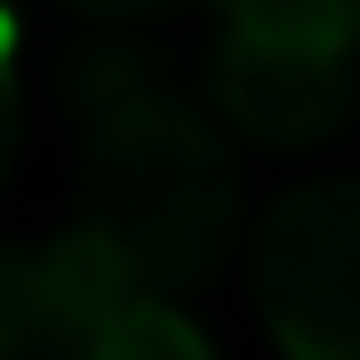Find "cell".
Returning a JSON list of instances; mask_svg holds the SVG:
<instances>
[{
  "label": "cell",
  "mask_w": 360,
  "mask_h": 360,
  "mask_svg": "<svg viewBox=\"0 0 360 360\" xmlns=\"http://www.w3.org/2000/svg\"><path fill=\"white\" fill-rule=\"evenodd\" d=\"M8 352H65L49 248H0V360Z\"/></svg>",
  "instance_id": "obj_4"
},
{
  "label": "cell",
  "mask_w": 360,
  "mask_h": 360,
  "mask_svg": "<svg viewBox=\"0 0 360 360\" xmlns=\"http://www.w3.org/2000/svg\"><path fill=\"white\" fill-rule=\"evenodd\" d=\"M232 32L296 40V49H345L360 56V0H224Z\"/></svg>",
  "instance_id": "obj_5"
},
{
  "label": "cell",
  "mask_w": 360,
  "mask_h": 360,
  "mask_svg": "<svg viewBox=\"0 0 360 360\" xmlns=\"http://www.w3.org/2000/svg\"><path fill=\"white\" fill-rule=\"evenodd\" d=\"M80 16H104V25H136V16H168V8H193V0H72Z\"/></svg>",
  "instance_id": "obj_8"
},
{
  "label": "cell",
  "mask_w": 360,
  "mask_h": 360,
  "mask_svg": "<svg viewBox=\"0 0 360 360\" xmlns=\"http://www.w3.org/2000/svg\"><path fill=\"white\" fill-rule=\"evenodd\" d=\"M257 312L296 360H360V184L328 176L288 193L248 248Z\"/></svg>",
  "instance_id": "obj_2"
},
{
  "label": "cell",
  "mask_w": 360,
  "mask_h": 360,
  "mask_svg": "<svg viewBox=\"0 0 360 360\" xmlns=\"http://www.w3.org/2000/svg\"><path fill=\"white\" fill-rule=\"evenodd\" d=\"M80 224H96L153 288H200L240 240L232 136L168 89L96 112L80 144Z\"/></svg>",
  "instance_id": "obj_1"
},
{
  "label": "cell",
  "mask_w": 360,
  "mask_h": 360,
  "mask_svg": "<svg viewBox=\"0 0 360 360\" xmlns=\"http://www.w3.org/2000/svg\"><path fill=\"white\" fill-rule=\"evenodd\" d=\"M144 89H160V56L129 49V40H80L72 65H65V96H72L80 120L112 112V104H129V96H144Z\"/></svg>",
  "instance_id": "obj_6"
},
{
  "label": "cell",
  "mask_w": 360,
  "mask_h": 360,
  "mask_svg": "<svg viewBox=\"0 0 360 360\" xmlns=\"http://www.w3.org/2000/svg\"><path fill=\"white\" fill-rule=\"evenodd\" d=\"M208 96H217L224 129L272 144V153H296V144H321L352 120L360 96V56L345 49H296V40H257L232 32L208 56Z\"/></svg>",
  "instance_id": "obj_3"
},
{
  "label": "cell",
  "mask_w": 360,
  "mask_h": 360,
  "mask_svg": "<svg viewBox=\"0 0 360 360\" xmlns=\"http://www.w3.org/2000/svg\"><path fill=\"white\" fill-rule=\"evenodd\" d=\"M8 160H16V65L0 49V176H8Z\"/></svg>",
  "instance_id": "obj_9"
},
{
  "label": "cell",
  "mask_w": 360,
  "mask_h": 360,
  "mask_svg": "<svg viewBox=\"0 0 360 360\" xmlns=\"http://www.w3.org/2000/svg\"><path fill=\"white\" fill-rule=\"evenodd\" d=\"M96 360H208V336L168 304V288H153L96 336Z\"/></svg>",
  "instance_id": "obj_7"
}]
</instances>
